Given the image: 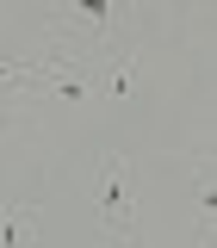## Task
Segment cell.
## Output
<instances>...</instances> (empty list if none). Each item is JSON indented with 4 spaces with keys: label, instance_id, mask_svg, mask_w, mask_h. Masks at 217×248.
<instances>
[{
    "label": "cell",
    "instance_id": "cell-1",
    "mask_svg": "<svg viewBox=\"0 0 217 248\" xmlns=\"http://www.w3.org/2000/svg\"><path fill=\"white\" fill-rule=\"evenodd\" d=\"M87 199H93V217L112 242H130L137 236V174L118 149H106L87 174Z\"/></svg>",
    "mask_w": 217,
    "mask_h": 248
},
{
    "label": "cell",
    "instance_id": "cell-2",
    "mask_svg": "<svg viewBox=\"0 0 217 248\" xmlns=\"http://www.w3.org/2000/svg\"><path fill=\"white\" fill-rule=\"evenodd\" d=\"M50 25L62 37H75L87 56H106L118 44V31H124V0H62L50 13Z\"/></svg>",
    "mask_w": 217,
    "mask_h": 248
},
{
    "label": "cell",
    "instance_id": "cell-3",
    "mask_svg": "<svg viewBox=\"0 0 217 248\" xmlns=\"http://www.w3.org/2000/svg\"><path fill=\"white\" fill-rule=\"evenodd\" d=\"M31 217H37V205H31V199L0 205V242H6V248H13V242H31V236H37V223H31Z\"/></svg>",
    "mask_w": 217,
    "mask_h": 248
},
{
    "label": "cell",
    "instance_id": "cell-4",
    "mask_svg": "<svg viewBox=\"0 0 217 248\" xmlns=\"http://www.w3.org/2000/svg\"><path fill=\"white\" fill-rule=\"evenodd\" d=\"M19 75V56H0V93H6V81Z\"/></svg>",
    "mask_w": 217,
    "mask_h": 248
},
{
    "label": "cell",
    "instance_id": "cell-5",
    "mask_svg": "<svg viewBox=\"0 0 217 248\" xmlns=\"http://www.w3.org/2000/svg\"><path fill=\"white\" fill-rule=\"evenodd\" d=\"M143 6H155V13H174V6H180V0H143Z\"/></svg>",
    "mask_w": 217,
    "mask_h": 248
}]
</instances>
